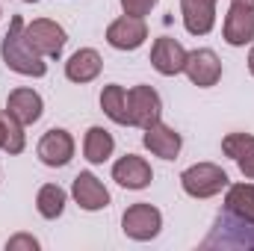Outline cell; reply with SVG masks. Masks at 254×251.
<instances>
[{"label":"cell","mask_w":254,"mask_h":251,"mask_svg":"<svg viewBox=\"0 0 254 251\" xmlns=\"http://www.w3.org/2000/svg\"><path fill=\"white\" fill-rule=\"evenodd\" d=\"M6 113H9L15 122H21L24 127H30V125H36V122L42 119L45 101H42L39 92L21 86V89H12V92H9V98H6Z\"/></svg>","instance_id":"5bb4252c"},{"label":"cell","mask_w":254,"mask_h":251,"mask_svg":"<svg viewBox=\"0 0 254 251\" xmlns=\"http://www.w3.org/2000/svg\"><path fill=\"white\" fill-rule=\"evenodd\" d=\"M222 36L231 48H246L254 42V6L243 0H231L225 24H222Z\"/></svg>","instance_id":"8992f818"},{"label":"cell","mask_w":254,"mask_h":251,"mask_svg":"<svg viewBox=\"0 0 254 251\" xmlns=\"http://www.w3.org/2000/svg\"><path fill=\"white\" fill-rule=\"evenodd\" d=\"M39 160L51 169H63L71 163L74 157V136L63 130V127H51L42 139H39V148H36Z\"/></svg>","instance_id":"9c48e42d"},{"label":"cell","mask_w":254,"mask_h":251,"mask_svg":"<svg viewBox=\"0 0 254 251\" xmlns=\"http://www.w3.org/2000/svg\"><path fill=\"white\" fill-rule=\"evenodd\" d=\"M24 36L33 45V51L42 54L45 60H60L65 51V42H68L65 30L51 18H36V21L24 24Z\"/></svg>","instance_id":"5b68a950"},{"label":"cell","mask_w":254,"mask_h":251,"mask_svg":"<svg viewBox=\"0 0 254 251\" xmlns=\"http://www.w3.org/2000/svg\"><path fill=\"white\" fill-rule=\"evenodd\" d=\"M24 3H39V0H24Z\"/></svg>","instance_id":"83f0119b"},{"label":"cell","mask_w":254,"mask_h":251,"mask_svg":"<svg viewBox=\"0 0 254 251\" xmlns=\"http://www.w3.org/2000/svg\"><path fill=\"white\" fill-rule=\"evenodd\" d=\"M148 39V24L145 18H133V15H122L107 27V42L116 51H136L142 48Z\"/></svg>","instance_id":"30bf717a"},{"label":"cell","mask_w":254,"mask_h":251,"mask_svg":"<svg viewBox=\"0 0 254 251\" xmlns=\"http://www.w3.org/2000/svg\"><path fill=\"white\" fill-rule=\"evenodd\" d=\"M222 154L231 157L249 181H254V136L252 133H228L222 139Z\"/></svg>","instance_id":"e0dca14e"},{"label":"cell","mask_w":254,"mask_h":251,"mask_svg":"<svg viewBox=\"0 0 254 251\" xmlns=\"http://www.w3.org/2000/svg\"><path fill=\"white\" fill-rule=\"evenodd\" d=\"M18 249L36 251V249H39V240H36V237H30V234H18V237L6 240V251H18Z\"/></svg>","instance_id":"cb8c5ba5"},{"label":"cell","mask_w":254,"mask_h":251,"mask_svg":"<svg viewBox=\"0 0 254 251\" xmlns=\"http://www.w3.org/2000/svg\"><path fill=\"white\" fill-rule=\"evenodd\" d=\"M113 151H116V139H113L110 130H104V127H89L86 130V136H83V157L92 166L107 163L113 157Z\"/></svg>","instance_id":"d6986e66"},{"label":"cell","mask_w":254,"mask_h":251,"mask_svg":"<svg viewBox=\"0 0 254 251\" xmlns=\"http://www.w3.org/2000/svg\"><path fill=\"white\" fill-rule=\"evenodd\" d=\"M71 195H74V201H77L83 210H89V213L110 207V189L104 187L101 178L92 175V172H80V175L74 178V184H71Z\"/></svg>","instance_id":"4fadbf2b"},{"label":"cell","mask_w":254,"mask_h":251,"mask_svg":"<svg viewBox=\"0 0 254 251\" xmlns=\"http://www.w3.org/2000/svg\"><path fill=\"white\" fill-rule=\"evenodd\" d=\"M184 74L192 80V86L198 89H210L222 80V60L216 57V51L210 48H198L187 54V65H184Z\"/></svg>","instance_id":"ba28073f"},{"label":"cell","mask_w":254,"mask_h":251,"mask_svg":"<svg viewBox=\"0 0 254 251\" xmlns=\"http://www.w3.org/2000/svg\"><path fill=\"white\" fill-rule=\"evenodd\" d=\"M249 71L254 74V45H252V54H249Z\"/></svg>","instance_id":"484cf974"},{"label":"cell","mask_w":254,"mask_h":251,"mask_svg":"<svg viewBox=\"0 0 254 251\" xmlns=\"http://www.w3.org/2000/svg\"><path fill=\"white\" fill-rule=\"evenodd\" d=\"M3 116H6V136H3V151H6L9 157H15V154H21V151H24V145H27L24 125H21V122H15L9 113H3Z\"/></svg>","instance_id":"7402d4cb"},{"label":"cell","mask_w":254,"mask_h":251,"mask_svg":"<svg viewBox=\"0 0 254 251\" xmlns=\"http://www.w3.org/2000/svg\"><path fill=\"white\" fill-rule=\"evenodd\" d=\"M142 145H145L154 157H160V160H178V154H181V148H184V139H181V133H178L175 127L163 125V122H154L151 127H145Z\"/></svg>","instance_id":"7c38bea8"},{"label":"cell","mask_w":254,"mask_h":251,"mask_svg":"<svg viewBox=\"0 0 254 251\" xmlns=\"http://www.w3.org/2000/svg\"><path fill=\"white\" fill-rule=\"evenodd\" d=\"M3 136H6V116H0V151H3Z\"/></svg>","instance_id":"d4e9b609"},{"label":"cell","mask_w":254,"mask_h":251,"mask_svg":"<svg viewBox=\"0 0 254 251\" xmlns=\"http://www.w3.org/2000/svg\"><path fill=\"white\" fill-rule=\"evenodd\" d=\"M210 3H216V0H210Z\"/></svg>","instance_id":"f1b7e54d"},{"label":"cell","mask_w":254,"mask_h":251,"mask_svg":"<svg viewBox=\"0 0 254 251\" xmlns=\"http://www.w3.org/2000/svg\"><path fill=\"white\" fill-rule=\"evenodd\" d=\"M231 178L222 166L216 163H195L181 175V187L190 198H213L222 189H228Z\"/></svg>","instance_id":"3957f363"},{"label":"cell","mask_w":254,"mask_h":251,"mask_svg":"<svg viewBox=\"0 0 254 251\" xmlns=\"http://www.w3.org/2000/svg\"><path fill=\"white\" fill-rule=\"evenodd\" d=\"M101 110H104V116H107L110 122H116V125H133V122H130L127 89L119 86V83L104 86V92H101Z\"/></svg>","instance_id":"ffe728a7"},{"label":"cell","mask_w":254,"mask_h":251,"mask_svg":"<svg viewBox=\"0 0 254 251\" xmlns=\"http://www.w3.org/2000/svg\"><path fill=\"white\" fill-rule=\"evenodd\" d=\"M243 3H249V6H254V0H243Z\"/></svg>","instance_id":"4316f807"},{"label":"cell","mask_w":254,"mask_h":251,"mask_svg":"<svg viewBox=\"0 0 254 251\" xmlns=\"http://www.w3.org/2000/svg\"><path fill=\"white\" fill-rule=\"evenodd\" d=\"M113 181L125 189H145V187H151L154 172H151V166H148L145 157L125 154V157L113 166Z\"/></svg>","instance_id":"9a60e30c"},{"label":"cell","mask_w":254,"mask_h":251,"mask_svg":"<svg viewBox=\"0 0 254 251\" xmlns=\"http://www.w3.org/2000/svg\"><path fill=\"white\" fill-rule=\"evenodd\" d=\"M101 68H104V60H101V54L95 51V48H80L77 54H71V60L65 63V77L71 80V83H92L98 74H101Z\"/></svg>","instance_id":"ac0fdd59"},{"label":"cell","mask_w":254,"mask_h":251,"mask_svg":"<svg viewBox=\"0 0 254 251\" xmlns=\"http://www.w3.org/2000/svg\"><path fill=\"white\" fill-rule=\"evenodd\" d=\"M0 18H3V12H0Z\"/></svg>","instance_id":"f546056e"},{"label":"cell","mask_w":254,"mask_h":251,"mask_svg":"<svg viewBox=\"0 0 254 251\" xmlns=\"http://www.w3.org/2000/svg\"><path fill=\"white\" fill-rule=\"evenodd\" d=\"M187 48L181 42H175L172 36H160L151 48V65L157 74L163 77H178L184 74V65H187Z\"/></svg>","instance_id":"8fae6325"},{"label":"cell","mask_w":254,"mask_h":251,"mask_svg":"<svg viewBox=\"0 0 254 251\" xmlns=\"http://www.w3.org/2000/svg\"><path fill=\"white\" fill-rule=\"evenodd\" d=\"M24 18L21 15H12L9 18V30L0 42V57H3V65L21 77H45L48 74V63L42 54L33 51V45L27 42L24 36Z\"/></svg>","instance_id":"7a4b0ae2"},{"label":"cell","mask_w":254,"mask_h":251,"mask_svg":"<svg viewBox=\"0 0 254 251\" xmlns=\"http://www.w3.org/2000/svg\"><path fill=\"white\" fill-rule=\"evenodd\" d=\"M65 204H68V195L60 184H45L36 195V210L42 219H60L65 213Z\"/></svg>","instance_id":"44dd1931"},{"label":"cell","mask_w":254,"mask_h":251,"mask_svg":"<svg viewBox=\"0 0 254 251\" xmlns=\"http://www.w3.org/2000/svg\"><path fill=\"white\" fill-rule=\"evenodd\" d=\"M181 18L192 36H207L216 27V3L210 0H181Z\"/></svg>","instance_id":"2e32d148"},{"label":"cell","mask_w":254,"mask_h":251,"mask_svg":"<svg viewBox=\"0 0 254 251\" xmlns=\"http://www.w3.org/2000/svg\"><path fill=\"white\" fill-rule=\"evenodd\" d=\"M127 104H130V122H133V127L145 130L154 122H160V116H163V101H160L154 86H145V83L133 86L127 92Z\"/></svg>","instance_id":"52a82bcc"},{"label":"cell","mask_w":254,"mask_h":251,"mask_svg":"<svg viewBox=\"0 0 254 251\" xmlns=\"http://www.w3.org/2000/svg\"><path fill=\"white\" fill-rule=\"evenodd\" d=\"M122 231H125V237L136 240V243L157 240L160 231H163V213L148 201L130 204L125 210V216H122Z\"/></svg>","instance_id":"277c9868"},{"label":"cell","mask_w":254,"mask_h":251,"mask_svg":"<svg viewBox=\"0 0 254 251\" xmlns=\"http://www.w3.org/2000/svg\"><path fill=\"white\" fill-rule=\"evenodd\" d=\"M201 249H254V184H228L225 204Z\"/></svg>","instance_id":"6da1fadb"},{"label":"cell","mask_w":254,"mask_h":251,"mask_svg":"<svg viewBox=\"0 0 254 251\" xmlns=\"http://www.w3.org/2000/svg\"><path fill=\"white\" fill-rule=\"evenodd\" d=\"M157 3H160V0H122V9H125V15L145 18V15H151V9H154Z\"/></svg>","instance_id":"603a6c76"}]
</instances>
